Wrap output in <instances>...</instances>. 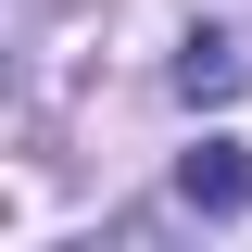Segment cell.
<instances>
[{"instance_id": "obj_2", "label": "cell", "mask_w": 252, "mask_h": 252, "mask_svg": "<svg viewBox=\"0 0 252 252\" xmlns=\"http://www.w3.org/2000/svg\"><path fill=\"white\" fill-rule=\"evenodd\" d=\"M177 89H189V101H227V89H240V51H227V38H189Z\"/></svg>"}, {"instance_id": "obj_1", "label": "cell", "mask_w": 252, "mask_h": 252, "mask_svg": "<svg viewBox=\"0 0 252 252\" xmlns=\"http://www.w3.org/2000/svg\"><path fill=\"white\" fill-rule=\"evenodd\" d=\"M177 189L202 202V215H240V202H252V164H240V139H202V152L177 164Z\"/></svg>"}]
</instances>
